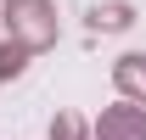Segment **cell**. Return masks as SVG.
I'll use <instances>...</instances> for the list:
<instances>
[{"mask_svg":"<svg viewBox=\"0 0 146 140\" xmlns=\"http://www.w3.org/2000/svg\"><path fill=\"white\" fill-rule=\"evenodd\" d=\"M0 22L17 39H28L34 51H51L56 45V0H6L0 6Z\"/></svg>","mask_w":146,"mask_h":140,"instance_id":"1","label":"cell"},{"mask_svg":"<svg viewBox=\"0 0 146 140\" xmlns=\"http://www.w3.org/2000/svg\"><path fill=\"white\" fill-rule=\"evenodd\" d=\"M96 140H146V106L141 101H118V106H101L96 118Z\"/></svg>","mask_w":146,"mask_h":140,"instance_id":"2","label":"cell"},{"mask_svg":"<svg viewBox=\"0 0 146 140\" xmlns=\"http://www.w3.org/2000/svg\"><path fill=\"white\" fill-rule=\"evenodd\" d=\"M112 84H118V95H129V101L146 106V56L141 51H124L118 62H112Z\"/></svg>","mask_w":146,"mask_h":140,"instance_id":"3","label":"cell"},{"mask_svg":"<svg viewBox=\"0 0 146 140\" xmlns=\"http://www.w3.org/2000/svg\"><path fill=\"white\" fill-rule=\"evenodd\" d=\"M84 22H90L96 34H124V28H135V6L129 0H101V6H90Z\"/></svg>","mask_w":146,"mask_h":140,"instance_id":"4","label":"cell"},{"mask_svg":"<svg viewBox=\"0 0 146 140\" xmlns=\"http://www.w3.org/2000/svg\"><path fill=\"white\" fill-rule=\"evenodd\" d=\"M28 56H34V45L28 39H0V84H11V79H23L28 73Z\"/></svg>","mask_w":146,"mask_h":140,"instance_id":"5","label":"cell"},{"mask_svg":"<svg viewBox=\"0 0 146 140\" xmlns=\"http://www.w3.org/2000/svg\"><path fill=\"white\" fill-rule=\"evenodd\" d=\"M51 140H96V129H84L79 112H56L51 118Z\"/></svg>","mask_w":146,"mask_h":140,"instance_id":"6","label":"cell"}]
</instances>
